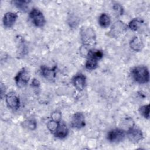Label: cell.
<instances>
[{
  "label": "cell",
  "mask_w": 150,
  "mask_h": 150,
  "mask_svg": "<svg viewBox=\"0 0 150 150\" xmlns=\"http://www.w3.org/2000/svg\"><path fill=\"white\" fill-rule=\"evenodd\" d=\"M80 35L83 45L90 49L96 43V35L94 30L89 26H82L80 30Z\"/></svg>",
  "instance_id": "obj_1"
},
{
  "label": "cell",
  "mask_w": 150,
  "mask_h": 150,
  "mask_svg": "<svg viewBox=\"0 0 150 150\" xmlns=\"http://www.w3.org/2000/svg\"><path fill=\"white\" fill-rule=\"evenodd\" d=\"M131 76L139 84H145L149 81V73L148 68L144 66H138L131 70Z\"/></svg>",
  "instance_id": "obj_2"
},
{
  "label": "cell",
  "mask_w": 150,
  "mask_h": 150,
  "mask_svg": "<svg viewBox=\"0 0 150 150\" xmlns=\"http://www.w3.org/2000/svg\"><path fill=\"white\" fill-rule=\"evenodd\" d=\"M29 18L33 24L36 27H43L46 23L45 18L43 13L38 9H32L29 13Z\"/></svg>",
  "instance_id": "obj_3"
},
{
  "label": "cell",
  "mask_w": 150,
  "mask_h": 150,
  "mask_svg": "<svg viewBox=\"0 0 150 150\" xmlns=\"http://www.w3.org/2000/svg\"><path fill=\"white\" fill-rule=\"evenodd\" d=\"M29 79V73L25 68H22L14 78L15 83L19 88L25 87L28 84Z\"/></svg>",
  "instance_id": "obj_4"
},
{
  "label": "cell",
  "mask_w": 150,
  "mask_h": 150,
  "mask_svg": "<svg viewBox=\"0 0 150 150\" xmlns=\"http://www.w3.org/2000/svg\"><path fill=\"white\" fill-rule=\"evenodd\" d=\"M126 135L124 130L120 128H115L110 130L107 136V139L112 143H118L122 141Z\"/></svg>",
  "instance_id": "obj_5"
},
{
  "label": "cell",
  "mask_w": 150,
  "mask_h": 150,
  "mask_svg": "<svg viewBox=\"0 0 150 150\" xmlns=\"http://www.w3.org/2000/svg\"><path fill=\"white\" fill-rule=\"evenodd\" d=\"M128 26L122 21H116L111 26L108 32V36L112 38H117L124 33L127 29Z\"/></svg>",
  "instance_id": "obj_6"
},
{
  "label": "cell",
  "mask_w": 150,
  "mask_h": 150,
  "mask_svg": "<svg viewBox=\"0 0 150 150\" xmlns=\"http://www.w3.org/2000/svg\"><path fill=\"white\" fill-rule=\"evenodd\" d=\"M127 136L129 140L133 143H137L143 138V133L138 127L131 126L127 131Z\"/></svg>",
  "instance_id": "obj_7"
},
{
  "label": "cell",
  "mask_w": 150,
  "mask_h": 150,
  "mask_svg": "<svg viewBox=\"0 0 150 150\" xmlns=\"http://www.w3.org/2000/svg\"><path fill=\"white\" fill-rule=\"evenodd\" d=\"M5 101L7 106L13 110H16L19 108V98L13 91H11L5 95Z\"/></svg>",
  "instance_id": "obj_8"
},
{
  "label": "cell",
  "mask_w": 150,
  "mask_h": 150,
  "mask_svg": "<svg viewBox=\"0 0 150 150\" xmlns=\"http://www.w3.org/2000/svg\"><path fill=\"white\" fill-rule=\"evenodd\" d=\"M71 125L73 128L80 129L86 125L85 117L83 112H77L73 114L71 120Z\"/></svg>",
  "instance_id": "obj_9"
},
{
  "label": "cell",
  "mask_w": 150,
  "mask_h": 150,
  "mask_svg": "<svg viewBox=\"0 0 150 150\" xmlns=\"http://www.w3.org/2000/svg\"><path fill=\"white\" fill-rule=\"evenodd\" d=\"M40 73L42 76L49 81H53L56 76V67L54 66L52 68L42 66L40 67Z\"/></svg>",
  "instance_id": "obj_10"
},
{
  "label": "cell",
  "mask_w": 150,
  "mask_h": 150,
  "mask_svg": "<svg viewBox=\"0 0 150 150\" xmlns=\"http://www.w3.org/2000/svg\"><path fill=\"white\" fill-rule=\"evenodd\" d=\"M72 83L77 90L82 91L86 87V77L83 74L79 73L73 78Z\"/></svg>",
  "instance_id": "obj_11"
},
{
  "label": "cell",
  "mask_w": 150,
  "mask_h": 150,
  "mask_svg": "<svg viewBox=\"0 0 150 150\" xmlns=\"http://www.w3.org/2000/svg\"><path fill=\"white\" fill-rule=\"evenodd\" d=\"M18 15L16 13L11 12L6 13L2 19L4 26L6 28H12L16 21Z\"/></svg>",
  "instance_id": "obj_12"
},
{
  "label": "cell",
  "mask_w": 150,
  "mask_h": 150,
  "mask_svg": "<svg viewBox=\"0 0 150 150\" xmlns=\"http://www.w3.org/2000/svg\"><path fill=\"white\" fill-rule=\"evenodd\" d=\"M69 134V129L66 125L62 121H60L56 131L53 134L54 137L59 139H63L67 137Z\"/></svg>",
  "instance_id": "obj_13"
},
{
  "label": "cell",
  "mask_w": 150,
  "mask_h": 150,
  "mask_svg": "<svg viewBox=\"0 0 150 150\" xmlns=\"http://www.w3.org/2000/svg\"><path fill=\"white\" fill-rule=\"evenodd\" d=\"M129 46L134 51L140 52L144 47V43L139 37L134 36L130 40Z\"/></svg>",
  "instance_id": "obj_14"
},
{
  "label": "cell",
  "mask_w": 150,
  "mask_h": 150,
  "mask_svg": "<svg viewBox=\"0 0 150 150\" xmlns=\"http://www.w3.org/2000/svg\"><path fill=\"white\" fill-rule=\"evenodd\" d=\"M17 48L18 56H23L27 53V47L24 39L20 36L17 38Z\"/></svg>",
  "instance_id": "obj_15"
},
{
  "label": "cell",
  "mask_w": 150,
  "mask_h": 150,
  "mask_svg": "<svg viewBox=\"0 0 150 150\" xmlns=\"http://www.w3.org/2000/svg\"><path fill=\"white\" fill-rule=\"evenodd\" d=\"M144 23V21L142 19L137 18L132 19L128 24V28L133 31H138Z\"/></svg>",
  "instance_id": "obj_16"
},
{
  "label": "cell",
  "mask_w": 150,
  "mask_h": 150,
  "mask_svg": "<svg viewBox=\"0 0 150 150\" xmlns=\"http://www.w3.org/2000/svg\"><path fill=\"white\" fill-rule=\"evenodd\" d=\"M103 56V53L101 50L97 49H90L87 53V57L91 58L98 61Z\"/></svg>",
  "instance_id": "obj_17"
},
{
  "label": "cell",
  "mask_w": 150,
  "mask_h": 150,
  "mask_svg": "<svg viewBox=\"0 0 150 150\" xmlns=\"http://www.w3.org/2000/svg\"><path fill=\"white\" fill-rule=\"evenodd\" d=\"M30 1H12V3L20 11L22 12H26L29 9L28 4Z\"/></svg>",
  "instance_id": "obj_18"
},
{
  "label": "cell",
  "mask_w": 150,
  "mask_h": 150,
  "mask_svg": "<svg viewBox=\"0 0 150 150\" xmlns=\"http://www.w3.org/2000/svg\"><path fill=\"white\" fill-rule=\"evenodd\" d=\"M111 19L106 13H102L98 18V23L102 28H107L110 26Z\"/></svg>",
  "instance_id": "obj_19"
},
{
  "label": "cell",
  "mask_w": 150,
  "mask_h": 150,
  "mask_svg": "<svg viewBox=\"0 0 150 150\" xmlns=\"http://www.w3.org/2000/svg\"><path fill=\"white\" fill-rule=\"evenodd\" d=\"M85 66L86 68L88 70H94L98 67V61L91 58H87Z\"/></svg>",
  "instance_id": "obj_20"
},
{
  "label": "cell",
  "mask_w": 150,
  "mask_h": 150,
  "mask_svg": "<svg viewBox=\"0 0 150 150\" xmlns=\"http://www.w3.org/2000/svg\"><path fill=\"white\" fill-rule=\"evenodd\" d=\"M60 121H56L54 120H50L48 121L47 124V129L52 133L53 134L54 132V131H56L59 122Z\"/></svg>",
  "instance_id": "obj_21"
},
{
  "label": "cell",
  "mask_w": 150,
  "mask_h": 150,
  "mask_svg": "<svg viewBox=\"0 0 150 150\" xmlns=\"http://www.w3.org/2000/svg\"><path fill=\"white\" fill-rule=\"evenodd\" d=\"M23 127L30 129L34 130L36 128V122L33 119H28L25 120L23 122Z\"/></svg>",
  "instance_id": "obj_22"
},
{
  "label": "cell",
  "mask_w": 150,
  "mask_h": 150,
  "mask_svg": "<svg viewBox=\"0 0 150 150\" xmlns=\"http://www.w3.org/2000/svg\"><path fill=\"white\" fill-rule=\"evenodd\" d=\"M139 112L145 118L149 119V105H145L141 107L139 109Z\"/></svg>",
  "instance_id": "obj_23"
},
{
  "label": "cell",
  "mask_w": 150,
  "mask_h": 150,
  "mask_svg": "<svg viewBox=\"0 0 150 150\" xmlns=\"http://www.w3.org/2000/svg\"><path fill=\"white\" fill-rule=\"evenodd\" d=\"M114 11L115 12V13L118 15H122L124 12V9L121 4L119 3H114L112 6Z\"/></svg>",
  "instance_id": "obj_24"
},
{
  "label": "cell",
  "mask_w": 150,
  "mask_h": 150,
  "mask_svg": "<svg viewBox=\"0 0 150 150\" xmlns=\"http://www.w3.org/2000/svg\"><path fill=\"white\" fill-rule=\"evenodd\" d=\"M52 119L56 120V121H60L61 119V114L60 112H54L52 115Z\"/></svg>",
  "instance_id": "obj_25"
},
{
  "label": "cell",
  "mask_w": 150,
  "mask_h": 150,
  "mask_svg": "<svg viewBox=\"0 0 150 150\" xmlns=\"http://www.w3.org/2000/svg\"><path fill=\"white\" fill-rule=\"evenodd\" d=\"M32 84L33 87H38L40 86V83L38 80H36V79H34L32 81Z\"/></svg>",
  "instance_id": "obj_26"
}]
</instances>
